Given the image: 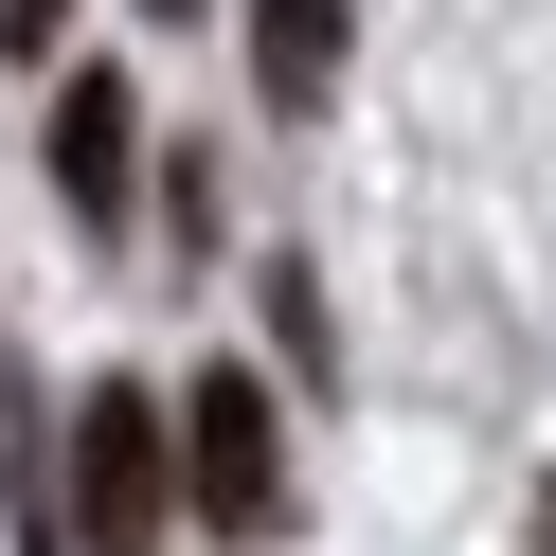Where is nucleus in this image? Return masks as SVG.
Instances as JSON below:
<instances>
[{
  "mask_svg": "<svg viewBox=\"0 0 556 556\" xmlns=\"http://www.w3.org/2000/svg\"><path fill=\"white\" fill-rule=\"evenodd\" d=\"M162 503H180V413L144 377H90V413H73V556H162Z\"/></svg>",
  "mask_w": 556,
  "mask_h": 556,
  "instance_id": "obj_1",
  "label": "nucleus"
},
{
  "mask_svg": "<svg viewBox=\"0 0 556 556\" xmlns=\"http://www.w3.org/2000/svg\"><path fill=\"white\" fill-rule=\"evenodd\" d=\"M180 484H198L216 539H269L288 520V431H269V395L233 359H198V395H180Z\"/></svg>",
  "mask_w": 556,
  "mask_h": 556,
  "instance_id": "obj_2",
  "label": "nucleus"
},
{
  "mask_svg": "<svg viewBox=\"0 0 556 556\" xmlns=\"http://www.w3.org/2000/svg\"><path fill=\"white\" fill-rule=\"evenodd\" d=\"M126 180H144V109H126V73H54V198L109 233Z\"/></svg>",
  "mask_w": 556,
  "mask_h": 556,
  "instance_id": "obj_3",
  "label": "nucleus"
},
{
  "mask_svg": "<svg viewBox=\"0 0 556 556\" xmlns=\"http://www.w3.org/2000/svg\"><path fill=\"white\" fill-rule=\"evenodd\" d=\"M252 90L269 109H324L341 90V0H252Z\"/></svg>",
  "mask_w": 556,
  "mask_h": 556,
  "instance_id": "obj_4",
  "label": "nucleus"
},
{
  "mask_svg": "<svg viewBox=\"0 0 556 556\" xmlns=\"http://www.w3.org/2000/svg\"><path fill=\"white\" fill-rule=\"evenodd\" d=\"M0 54H54V0H0Z\"/></svg>",
  "mask_w": 556,
  "mask_h": 556,
  "instance_id": "obj_5",
  "label": "nucleus"
},
{
  "mask_svg": "<svg viewBox=\"0 0 556 556\" xmlns=\"http://www.w3.org/2000/svg\"><path fill=\"white\" fill-rule=\"evenodd\" d=\"M539 556H556V484H539Z\"/></svg>",
  "mask_w": 556,
  "mask_h": 556,
  "instance_id": "obj_6",
  "label": "nucleus"
},
{
  "mask_svg": "<svg viewBox=\"0 0 556 556\" xmlns=\"http://www.w3.org/2000/svg\"><path fill=\"white\" fill-rule=\"evenodd\" d=\"M144 18H198V0H144Z\"/></svg>",
  "mask_w": 556,
  "mask_h": 556,
  "instance_id": "obj_7",
  "label": "nucleus"
},
{
  "mask_svg": "<svg viewBox=\"0 0 556 556\" xmlns=\"http://www.w3.org/2000/svg\"><path fill=\"white\" fill-rule=\"evenodd\" d=\"M0 448H18V395H0Z\"/></svg>",
  "mask_w": 556,
  "mask_h": 556,
  "instance_id": "obj_8",
  "label": "nucleus"
}]
</instances>
